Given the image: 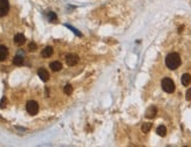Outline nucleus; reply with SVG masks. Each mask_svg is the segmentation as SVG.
Listing matches in <instances>:
<instances>
[{"mask_svg": "<svg viewBox=\"0 0 191 147\" xmlns=\"http://www.w3.org/2000/svg\"><path fill=\"white\" fill-rule=\"evenodd\" d=\"M53 55V48L52 47H46L42 52H41V56L42 57H45V59H47V57H51Z\"/></svg>", "mask_w": 191, "mask_h": 147, "instance_id": "9", "label": "nucleus"}, {"mask_svg": "<svg viewBox=\"0 0 191 147\" xmlns=\"http://www.w3.org/2000/svg\"><path fill=\"white\" fill-rule=\"evenodd\" d=\"M26 110L31 116H34L39 112V104L34 100H28L26 104Z\"/></svg>", "mask_w": 191, "mask_h": 147, "instance_id": "3", "label": "nucleus"}, {"mask_svg": "<svg viewBox=\"0 0 191 147\" xmlns=\"http://www.w3.org/2000/svg\"><path fill=\"white\" fill-rule=\"evenodd\" d=\"M9 11V4L8 0H0V18L5 16Z\"/></svg>", "mask_w": 191, "mask_h": 147, "instance_id": "5", "label": "nucleus"}, {"mask_svg": "<svg viewBox=\"0 0 191 147\" xmlns=\"http://www.w3.org/2000/svg\"><path fill=\"white\" fill-rule=\"evenodd\" d=\"M156 132H157V134H158L159 137H165V134H166V127L164 125H159L158 127H157V130H156Z\"/></svg>", "mask_w": 191, "mask_h": 147, "instance_id": "13", "label": "nucleus"}, {"mask_svg": "<svg viewBox=\"0 0 191 147\" xmlns=\"http://www.w3.org/2000/svg\"><path fill=\"white\" fill-rule=\"evenodd\" d=\"M66 27H68L69 29H72V30H73V32H74V33H75V34H76V35H79V36H81V33H80V32H79V30H77V29H75V28H73L72 26H69V25H66Z\"/></svg>", "mask_w": 191, "mask_h": 147, "instance_id": "20", "label": "nucleus"}, {"mask_svg": "<svg viewBox=\"0 0 191 147\" xmlns=\"http://www.w3.org/2000/svg\"><path fill=\"white\" fill-rule=\"evenodd\" d=\"M28 49H30L31 52H34V50L36 49V44H35L34 42H31V43L28 44Z\"/></svg>", "mask_w": 191, "mask_h": 147, "instance_id": "19", "label": "nucleus"}, {"mask_svg": "<svg viewBox=\"0 0 191 147\" xmlns=\"http://www.w3.org/2000/svg\"><path fill=\"white\" fill-rule=\"evenodd\" d=\"M48 19H49V21L51 22H54V21H56V15H55V13L54 12H49L48 13Z\"/></svg>", "mask_w": 191, "mask_h": 147, "instance_id": "17", "label": "nucleus"}, {"mask_svg": "<svg viewBox=\"0 0 191 147\" xmlns=\"http://www.w3.org/2000/svg\"><path fill=\"white\" fill-rule=\"evenodd\" d=\"M190 83H191V75H189V74H184V75L182 76V84H183L184 87H188Z\"/></svg>", "mask_w": 191, "mask_h": 147, "instance_id": "12", "label": "nucleus"}, {"mask_svg": "<svg viewBox=\"0 0 191 147\" xmlns=\"http://www.w3.org/2000/svg\"><path fill=\"white\" fill-rule=\"evenodd\" d=\"M6 103H7L6 97H2V98H1V102H0V108H1V109H4V108L6 106Z\"/></svg>", "mask_w": 191, "mask_h": 147, "instance_id": "18", "label": "nucleus"}, {"mask_svg": "<svg viewBox=\"0 0 191 147\" xmlns=\"http://www.w3.org/2000/svg\"><path fill=\"white\" fill-rule=\"evenodd\" d=\"M13 64H15V65H18V67L22 65V64H24V57L20 56V55H17V56L13 59Z\"/></svg>", "mask_w": 191, "mask_h": 147, "instance_id": "14", "label": "nucleus"}, {"mask_svg": "<svg viewBox=\"0 0 191 147\" xmlns=\"http://www.w3.org/2000/svg\"><path fill=\"white\" fill-rule=\"evenodd\" d=\"M181 56L177 53H170L165 57V64L170 70H175L181 65Z\"/></svg>", "mask_w": 191, "mask_h": 147, "instance_id": "1", "label": "nucleus"}, {"mask_svg": "<svg viewBox=\"0 0 191 147\" xmlns=\"http://www.w3.org/2000/svg\"><path fill=\"white\" fill-rule=\"evenodd\" d=\"M38 75H39V77L41 78V81H43V82H47L48 78H49V74H48V71H47L45 68H40V69L38 70Z\"/></svg>", "mask_w": 191, "mask_h": 147, "instance_id": "7", "label": "nucleus"}, {"mask_svg": "<svg viewBox=\"0 0 191 147\" xmlns=\"http://www.w3.org/2000/svg\"><path fill=\"white\" fill-rule=\"evenodd\" d=\"M175 83H174V81L171 80V78H169V77H165V78H163L162 80V89L165 91V92H168V93H172L174 91H175Z\"/></svg>", "mask_w": 191, "mask_h": 147, "instance_id": "2", "label": "nucleus"}, {"mask_svg": "<svg viewBox=\"0 0 191 147\" xmlns=\"http://www.w3.org/2000/svg\"><path fill=\"white\" fill-rule=\"evenodd\" d=\"M64 92L66 95H72V92H73V87H72L70 84H67V85L64 88Z\"/></svg>", "mask_w": 191, "mask_h": 147, "instance_id": "16", "label": "nucleus"}, {"mask_svg": "<svg viewBox=\"0 0 191 147\" xmlns=\"http://www.w3.org/2000/svg\"><path fill=\"white\" fill-rule=\"evenodd\" d=\"M66 63L69 65V67H74V65H76L77 64V62H79V57L75 55V54H67L66 55Z\"/></svg>", "mask_w": 191, "mask_h": 147, "instance_id": "4", "label": "nucleus"}, {"mask_svg": "<svg viewBox=\"0 0 191 147\" xmlns=\"http://www.w3.org/2000/svg\"><path fill=\"white\" fill-rule=\"evenodd\" d=\"M25 41H26V37H25V35H22V34H17V35L14 36V43H15L17 46H22V44L25 43Z\"/></svg>", "mask_w": 191, "mask_h": 147, "instance_id": "8", "label": "nucleus"}, {"mask_svg": "<svg viewBox=\"0 0 191 147\" xmlns=\"http://www.w3.org/2000/svg\"><path fill=\"white\" fill-rule=\"evenodd\" d=\"M49 67H51V69H52L53 71H60V70L62 69V64H61L59 61H54V62H52V63L49 64Z\"/></svg>", "mask_w": 191, "mask_h": 147, "instance_id": "11", "label": "nucleus"}, {"mask_svg": "<svg viewBox=\"0 0 191 147\" xmlns=\"http://www.w3.org/2000/svg\"><path fill=\"white\" fill-rule=\"evenodd\" d=\"M7 55H8V49H7V47L0 46V62L5 61L6 57H7Z\"/></svg>", "mask_w": 191, "mask_h": 147, "instance_id": "10", "label": "nucleus"}, {"mask_svg": "<svg viewBox=\"0 0 191 147\" xmlns=\"http://www.w3.org/2000/svg\"><path fill=\"white\" fill-rule=\"evenodd\" d=\"M156 115H157V108L156 106H154V105H151V106H149L148 109H147V111H145V117L147 118H155L156 117Z\"/></svg>", "mask_w": 191, "mask_h": 147, "instance_id": "6", "label": "nucleus"}, {"mask_svg": "<svg viewBox=\"0 0 191 147\" xmlns=\"http://www.w3.org/2000/svg\"><path fill=\"white\" fill-rule=\"evenodd\" d=\"M150 130H151V123H144V124L142 125V131H143L144 133H148Z\"/></svg>", "mask_w": 191, "mask_h": 147, "instance_id": "15", "label": "nucleus"}, {"mask_svg": "<svg viewBox=\"0 0 191 147\" xmlns=\"http://www.w3.org/2000/svg\"><path fill=\"white\" fill-rule=\"evenodd\" d=\"M185 98H187V100H191V88L187 91V93H185Z\"/></svg>", "mask_w": 191, "mask_h": 147, "instance_id": "21", "label": "nucleus"}]
</instances>
